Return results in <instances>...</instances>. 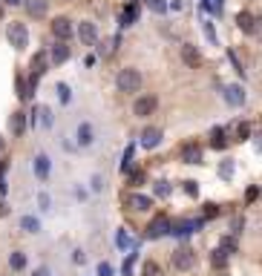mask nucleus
Returning <instances> with one entry per match:
<instances>
[{"instance_id": "obj_1", "label": "nucleus", "mask_w": 262, "mask_h": 276, "mask_svg": "<svg viewBox=\"0 0 262 276\" xmlns=\"http://www.w3.org/2000/svg\"><path fill=\"white\" fill-rule=\"evenodd\" d=\"M141 84H144V78H141V72L136 69V66H127V69H121V72L116 75L118 92L133 95V92H139V89H141Z\"/></svg>"}, {"instance_id": "obj_2", "label": "nucleus", "mask_w": 262, "mask_h": 276, "mask_svg": "<svg viewBox=\"0 0 262 276\" xmlns=\"http://www.w3.org/2000/svg\"><path fill=\"white\" fill-rule=\"evenodd\" d=\"M6 37H9V44L15 46L17 52L29 46V29H26V23H21V21L9 23V26H6Z\"/></svg>"}, {"instance_id": "obj_3", "label": "nucleus", "mask_w": 262, "mask_h": 276, "mask_svg": "<svg viewBox=\"0 0 262 276\" xmlns=\"http://www.w3.org/2000/svg\"><path fill=\"white\" fill-rule=\"evenodd\" d=\"M173 270H179V273H184V270H193L196 268V250H190V247H179V250H173Z\"/></svg>"}, {"instance_id": "obj_4", "label": "nucleus", "mask_w": 262, "mask_h": 276, "mask_svg": "<svg viewBox=\"0 0 262 276\" xmlns=\"http://www.w3.org/2000/svg\"><path fill=\"white\" fill-rule=\"evenodd\" d=\"M167 233H170V219H167V213H156L153 222L147 225L144 236H147V239H161V236H167Z\"/></svg>"}, {"instance_id": "obj_5", "label": "nucleus", "mask_w": 262, "mask_h": 276, "mask_svg": "<svg viewBox=\"0 0 262 276\" xmlns=\"http://www.w3.org/2000/svg\"><path fill=\"white\" fill-rule=\"evenodd\" d=\"M156 107H159V98H156V95H141L139 101L133 104V115L136 118H150L156 112Z\"/></svg>"}, {"instance_id": "obj_6", "label": "nucleus", "mask_w": 262, "mask_h": 276, "mask_svg": "<svg viewBox=\"0 0 262 276\" xmlns=\"http://www.w3.org/2000/svg\"><path fill=\"white\" fill-rule=\"evenodd\" d=\"M204 225V219H173V222H170V233H173V236H190V233L193 230H199V227Z\"/></svg>"}, {"instance_id": "obj_7", "label": "nucleus", "mask_w": 262, "mask_h": 276, "mask_svg": "<svg viewBox=\"0 0 262 276\" xmlns=\"http://www.w3.org/2000/svg\"><path fill=\"white\" fill-rule=\"evenodd\" d=\"M236 26H239V32H245V35H262L259 21H256L251 12H239V15H236Z\"/></svg>"}, {"instance_id": "obj_8", "label": "nucleus", "mask_w": 262, "mask_h": 276, "mask_svg": "<svg viewBox=\"0 0 262 276\" xmlns=\"http://www.w3.org/2000/svg\"><path fill=\"white\" fill-rule=\"evenodd\" d=\"M78 37H81V44H84V46H95V44H98V26H95L92 21H81Z\"/></svg>"}, {"instance_id": "obj_9", "label": "nucleus", "mask_w": 262, "mask_h": 276, "mask_svg": "<svg viewBox=\"0 0 262 276\" xmlns=\"http://www.w3.org/2000/svg\"><path fill=\"white\" fill-rule=\"evenodd\" d=\"M182 61H184V66H188V69H199V66L204 64V61H202V52H199L193 44H182Z\"/></svg>"}, {"instance_id": "obj_10", "label": "nucleus", "mask_w": 262, "mask_h": 276, "mask_svg": "<svg viewBox=\"0 0 262 276\" xmlns=\"http://www.w3.org/2000/svg\"><path fill=\"white\" fill-rule=\"evenodd\" d=\"M52 35L66 44V41L72 37V21H69V17H55V21H52Z\"/></svg>"}, {"instance_id": "obj_11", "label": "nucleus", "mask_w": 262, "mask_h": 276, "mask_svg": "<svg viewBox=\"0 0 262 276\" xmlns=\"http://www.w3.org/2000/svg\"><path fill=\"white\" fill-rule=\"evenodd\" d=\"M124 202H127V207H130V210H136V213H147L150 207H153V199H150V196H141V193H130Z\"/></svg>"}, {"instance_id": "obj_12", "label": "nucleus", "mask_w": 262, "mask_h": 276, "mask_svg": "<svg viewBox=\"0 0 262 276\" xmlns=\"http://www.w3.org/2000/svg\"><path fill=\"white\" fill-rule=\"evenodd\" d=\"M182 164H202V147L196 141L182 144Z\"/></svg>"}, {"instance_id": "obj_13", "label": "nucleus", "mask_w": 262, "mask_h": 276, "mask_svg": "<svg viewBox=\"0 0 262 276\" xmlns=\"http://www.w3.org/2000/svg\"><path fill=\"white\" fill-rule=\"evenodd\" d=\"M161 144V130L159 127H144L141 130V147L144 150H156Z\"/></svg>"}, {"instance_id": "obj_14", "label": "nucleus", "mask_w": 262, "mask_h": 276, "mask_svg": "<svg viewBox=\"0 0 262 276\" xmlns=\"http://www.w3.org/2000/svg\"><path fill=\"white\" fill-rule=\"evenodd\" d=\"M75 138H78V147H89L95 141V130H92V124L84 121L78 124V130H75Z\"/></svg>"}, {"instance_id": "obj_15", "label": "nucleus", "mask_w": 262, "mask_h": 276, "mask_svg": "<svg viewBox=\"0 0 262 276\" xmlns=\"http://www.w3.org/2000/svg\"><path fill=\"white\" fill-rule=\"evenodd\" d=\"M23 6H26V12H29L32 17H46L49 0H23Z\"/></svg>"}, {"instance_id": "obj_16", "label": "nucleus", "mask_w": 262, "mask_h": 276, "mask_svg": "<svg viewBox=\"0 0 262 276\" xmlns=\"http://www.w3.org/2000/svg\"><path fill=\"white\" fill-rule=\"evenodd\" d=\"M9 130H12V135L15 138H21L23 135V130H26V112H12V118H9Z\"/></svg>"}, {"instance_id": "obj_17", "label": "nucleus", "mask_w": 262, "mask_h": 276, "mask_svg": "<svg viewBox=\"0 0 262 276\" xmlns=\"http://www.w3.org/2000/svg\"><path fill=\"white\" fill-rule=\"evenodd\" d=\"M69 55H72V49H69L64 41H58V44L52 46V52H49V61L52 64H64V61H69Z\"/></svg>"}, {"instance_id": "obj_18", "label": "nucleus", "mask_w": 262, "mask_h": 276, "mask_svg": "<svg viewBox=\"0 0 262 276\" xmlns=\"http://www.w3.org/2000/svg\"><path fill=\"white\" fill-rule=\"evenodd\" d=\"M49 170H52V164H49V155H35V175L41 179V182H46L49 179Z\"/></svg>"}, {"instance_id": "obj_19", "label": "nucleus", "mask_w": 262, "mask_h": 276, "mask_svg": "<svg viewBox=\"0 0 262 276\" xmlns=\"http://www.w3.org/2000/svg\"><path fill=\"white\" fill-rule=\"evenodd\" d=\"M225 101L231 104V107H242L245 104V92H242V87H225Z\"/></svg>"}, {"instance_id": "obj_20", "label": "nucleus", "mask_w": 262, "mask_h": 276, "mask_svg": "<svg viewBox=\"0 0 262 276\" xmlns=\"http://www.w3.org/2000/svg\"><path fill=\"white\" fill-rule=\"evenodd\" d=\"M46 64H49V55H46V52H38L35 58H32V64H29L32 75H35V78H41V75L46 72Z\"/></svg>"}, {"instance_id": "obj_21", "label": "nucleus", "mask_w": 262, "mask_h": 276, "mask_svg": "<svg viewBox=\"0 0 262 276\" xmlns=\"http://www.w3.org/2000/svg\"><path fill=\"white\" fill-rule=\"evenodd\" d=\"M211 147H213V150H225V147H228V135H225L222 127H213V130H211Z\"/></svg>"}, {"instance_id": "obj_22", "label": "nucleus", "mask_w": 262, "mask_h": 276, "mask_svg": "<svg viewBox=\"0 0 262 276\" xmlns=\"http://www.w3.org/2000/svg\"><path fill=\"white\" fill-rule=\"evenodd\" d=\"M233 170H236L233 159H222V161H219V179H222V182H231V179H233Z\"/></svg>"}, {"instance_id": "obj_23", "label": "nucleus", "mask_w": 262, "mask_h": 276, "mask_svg": "<svg viewBox=\"0 0 262 276\" xmlns=\"http://www.w3.org/2000/svg\"><path fill=\"white\" fill-rule=\"evenodd\" d=\"M136 17H139V3H130V6L124 9L121 23H124V26H130V23H136Z\"/></svg>"}, {"instance_id": "obj_24", "label": "nucleus", "mask_w": 262, "mask_h": 276, "mask_svg": "<svg viewBox=\"0 0 262 276\" xmlns=\"http://www.w3.org/2000/svg\"><path fill=\"white\" fill-rule=\"evenodd\" d=\"M9 268H12V270H23V268H26V256H23L21 250H15V253L9 256Z\"/></svg>"}, {"instance_id": "obj_25", "label": "nucleus", "mask_w": 262, "mask_h": 276, "mask_svg": "<svg viewBox=\"0 0 262 276\" xmlns=\"http://www.w3.org/2000/svg\"><path fill=\"white\" fill-rule=\"evenodd\" d=\"M21 227H23L26 233H38V230H41V222H38L35 216H23V219H21Z\"/></svg>"}, {"instance_id": "obj_26", "label": "nucleus", "mask_w": 262, "mask_h": 276, "mask_svg": "<svg viewBox=\"0 0 262 276\" xmlns=\"http://www.w3.org/2000/svg\"><path fill=\"white\" fill-rule=\"evenodd\" d=\"M141 276H161V268H159V262L147 259L144 265H141Z\"/></svg>"}, {"instance_id": "obj_27", "label": "nucleus", "mask_w": 262, "mask_h": 276, "mask_svg": "<svg viewBox=\"0 0 262 276\" xmlns=\"http://www.w3.org/2000/svg\"><path fill=\"white\" fill-rule=\"evenodd\" d=\"M202 29H204V37H208L213 46H219V37H216V29H213V23H211V21H204V23H202Z\"/></svg>"}, {"instance_id": "obj_28", "label": "nucleus", "mask_w": 262, "mask_h": 276, "mask_svg": "<svg viewBox=\"0 0 262 276\" xmlns=\"http://www.w3.org/2000/svg\"><path fill=\"white\" fill-rule=\"evenodd\" d=\"M213 268H225V262H228V253L225 250H222V247H216V250H213Z\"/></svg>"}, {"instance_id": "obj_29", "label": "nucleus", "mask_w": 262, "mask_h": 276, "mask_svg": "<svg viewBox=\"0 0 262 276\" xmlns=\"http://www.w3.org/2000/svg\"><path fill=\"white\" fill-rule=\"evenodd\" d=\"M219 247H222L225 253H236V239H233V236H225V239H219Z\"/></svg>"}, {"instance_id": "obj_30", "label": "nucleus", "mask_w": 262, "mask_h": 276, "mask_svg": "<svg viewBox=\"0 0 262 276\" xmlns=\"http://www.w3.org/2000/svg\"><path fill=\"white\" fill-rule=\"evenodd\" d=\"M156 196H170V182L167 179H159V182H156Z\"/></svg>"}, {"instance_id": "obj_31", "label": "nucleus", "mask_w": 262, "mask_h": 276, "mask_svg": "<svg viewBox=\"0 0 262 276\" xmlns=\"http://www.w3.org/2000/svg\"><path fill=\"white\" fill-rule=\"evenodd\" d=\"M242 230H245V219H242V216H233L231 219V233H233V236H239Z\"/></svg>"}, {"instance_id": "obj_32", "label": "nucleus", "mask_w": 262, "mask_h": 276, "mask_svg": "<svg viewBox=\"0 0 262 276\" xmlns=\"http://www.w3.org/2000/svg\"><path fill=\"white\" fill-rule=\"evenodd\" d=\"M248 138H251V127H248V124H239V127H236V141H248Z\"/></svg>"}, {"instance_id": "obj_33", "label": "nucleus", "mask_w": 262, "mask_h": 276, "mask_svg": "<svg viewBox=\"0 0 262 276\" xmlns=\"http://www.w3.org/2000/svg\"><path fill=\"white\" fill-rule=\"evenodd\" d=\"M184 184V193H188V196H199V184L193 182V179H188V182H182Z\"/></svg>"}, {"instance_id": "obj_34", "label": "nucleus", "mask_w": 262, "mask_h": 276, "mask_svg": "<svg viewBox=\"0 0 262 276\" xmlns=\"http://www.w3.org/2000/svg\"><path fill=\"white\" fill-rule=\"evenodd\" d=\"M216 213H219V204H213V202L204 204V219H213Z\"/></svg>"}, {"instance_id": "obj_35", "label": "nucleus", "mask_w": 262, "mask_h": 276, "mask_svg": "<svg viewBox=\"0 0 262 276\" xmlns=\"http://www.w3.org/2000/svg\"><path fill=\"white\" fill-rule=\"evenodd\" d=\"M58 92H61V101H69V87H66V84H58Z\"/></svg>"}, {"instance_id": "obj_36", "label": "nucleus", "mask_w": 262, "mask_h": 276, "mask_svg": "<svg viewBox=\"0 0 262 276\" xmlns=\"http://www.w3.org/2000/svg\"><path fill=\"white\" fill-rule=\"evenodd\" d=\"M98 276H113V268H109L107 262H101V265H98Z\"/></svg>"}, {"instance_id": "obj_37", "label": "nucleus", "mask_w": 262, "mask_h": 276, "mask_svg": "<svg viewBox=\"0 0 262 276\" xmlns=\"http://www.w3.org/2000/svg\"><path fill=\"white\" fill-rule=\"evenodd\" d=\"M41 115H44V118H41L44 127H52V112H49V109H41Z\"/></svg>"}, {"instance_id": "obj_38", "label": "nucleus", "mask_w": 262, "mask_h": 276, "mask_svg": "<svg viewBox=\"0 0 262 276\" xmlns=\"http://www.w3.org/2000/svg\"><path fill=\"white\" fill-rule=\"evenodd\" d=\"M127 245H130V239H127V233H118V247H127Z\"/></svg>"}, {"instance_id": "obj_39", "label": "nucleus", "mask_w": 262, "mask_h": 276, "mask_svg": "<svg viewBox=\"0 0 262 276\" xmlns=\"http://www.w3.org/2000/svg\"><path fill=\"white\" fill-rule=\"evenodd\" d=\"M38 202H41V207H44V210H49V196H46V193H41V199H38Z\"/></svg>"}, {"instance_id": "obj_40", "label": "nucleus", "mask_w": 262, "mask_h": 276, "mask_svg": "<svg viewBox=\"0 0 262 276\" xmlns=\"http://www.w3.org/2000/svg\"><path fill=\"white\" fill-rule=\"evenodd\" d=\"M256 193H259V190H256V187H248L245 199H248V202H254V199H256Z\"/></svg>"}, {"instance_id": "obj_41", "label": "nucleus", "mask_w": 262, "mask_h": 276, "mask_svg": "<svg viewBox=\"0 0 262 276\" xmlns=\"http://www.w3.org/2000/svg\"><path fill=\"white\" fill-rule=\"evenodd\" d=\"M150 6H153L156 12H164V3H161V0H150Z\"/></svg>"}, {"instance_id": "obj_42", "label": "nucleus", "mask_w": 262, "mask_h": 276, "mask_svg": "<svg viewBox=\"0 0 262 276\" xmlns=\"http://www.w3.org/2000/svg\"><path fill=\"white\" fill-rule=\"evenodd\" d=\"M144 182V173H133V184H141Z\"/></svg>"}, {"instance_id": "obj_43", "label": "nucleus", "mask_w": 262, "mask_h": 276, "mask_svg": "<svg viewBox=\"0 0 262 276\" xmlns=\"http://www.w3.org/2000/svg\"><path fill=\"white\" fill-rule=\"evenodd\" d=\"M104 187V184H101V175H95V179H92V190H101Z\"/></svg>"}, {"instance_id": "obj_44", "label": "nucleus", "mask_w": 262, "mask_h": 276, "mask_svg": "<svg viewBox=\"0 0 262 276\" xmlns=\"http://www.w3.org/2000/svg\"><path fill=\"white\" fill-rule=\"evenodd\" d=\"M254 138H256V141H254V144H256V150H259V153H262V132H256Z\"/></svg>"}, {"instance_id": "obj_45", "label": "nucleus", "mask_w": 262, "mask_h": 276, "mask_svg": "<svg viewBox=\"0 0 262 276\" xmlns=\"http://www.w3.org/2000/svg\"><path fill=\"white\" fill-rule=\"evenodd\" d=\"M3 3H6V6H21L23 0H3Z\"/></svg>"}, {"instance_id": "obj_46", "label": "nucleus", "mask_w": 262, "mask_h": 276, "mask_svg": "<svg viewBox=\"0 0 262 276\" xmlns=\"http://www.w3.org/2000/svg\"><path fill=\"white\" fill-rule=\"evenodd\" d=\"M6 213H9V207H6L3 202H0V216H6Z\"/></svg>"}, {"instance_id": "obj_47", "label": "nucleus", "mask_w": 262, "mask_h": 276, "mask_svg": "<svg viewBox=\"0 0 262 276\" xmlns=\"http://www.w3.org/2000/svg\"><path fill=\"white\" fill-rule=\"evenodd\" d=\"M0 150H3V138H0Z\"/></svg>"}, {"instance_id": "obj_48", "label": "nucleus", "mask_w": 262, "mask_h": 276, "mask_svg": "<svg viewBox=\"0 0 262 276\" xmlns=\"http://www.w3.org/2000/svg\"><path fill=\"white\" fill-rule=\"evenodd\" d=\"M0 17H3V6H0Z\"/></svg>"}]
</instances>
